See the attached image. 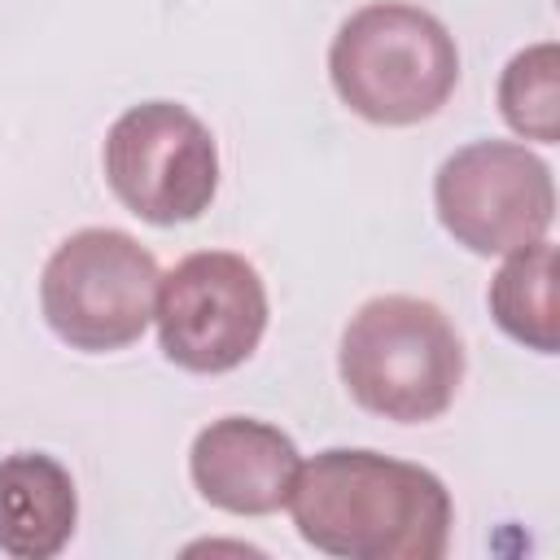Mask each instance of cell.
I'll return each mask as SVG.
<instances>
[{
  "label": "cell",
  "instance_id": "ba28073f",
  "mask_svg": "<svg viewBox=\"0 0 560 560\" xmlns=\"http://www.w3.org/2000/svg\"><path fill=\"white\" fill-rule=\"evenodd\" d=\"M298 446L284 429L254 416L210 420L188 451V472L197 494L232 516H267L280 512L289 486L298 477Z\"/></svg>",
  "mask_w": 560,
  "mask_h": 560
},
{
  "label": "cell",
  "instance_id": "8fae6325",
  "mask_svg": "<svg viewBox=\"0 0 560 560\" xmlns=\"http://www.w3.org/2000/svg\"><path fill=\"white\" fill-rule=\"evenodd\" d=\"M503 122L538 144L560 140V48L551 39L521 48L499 74Z\"/></svg>",
  "mask_w": 560,
  "mask_h": 560
},
{
  "label": "cell",
  "instance_id": "9c48e42d",
  "mask_svg": "<svg viewBox=\"0 0 560 560\" xmlns=\"http://www.w3.org/2000/svg\"><path fill=\"white\" fill-rule=\"evenodd\" d=\"M79 521V494L61 459L18 451L0 459V551L13 560H52Z\"/></svg>",
  "mask_w": 560,
  "mask_h": 560
},
{
  "label": "cell",
  "instance_id": "3957f363",
  "mask_svg": "<svg viewBox=\"0 0 560 560\" xmlns=\"http://www.w3.org/2000/svg\"><path fill=\"white\" fill-rule=\"evenodd\" d=\"M337 372L363 411L398 424H424L455 402L464 346L442 306L411 293H381L350 315Z\"/></svg>",
  "mask_w": 560,
  "mask_h": 560
},
{
  "label": "cell",
  "instance_id": "5b68a950",
  "mask_svg": "<svg viewBox=\"0 0 560 560\" xmlns=\"http://www.w3.org/2000/svg\"><path fill=\"white\" fill-rule=\"evenodd\" d=\"M105 179L144 223L175 228L210 210L219 188V149L210 127L175 101H140L105 131Z\"/></svg>",
  "mask_w": 560,
  "mask_h": 560
},
{
  "label": "cell",
  "instance_id": "6da1fadb",
  "mask_svg": "<svg viewBox=\"0 0 560 560\" xmlns=\"http://www.w3.org/2000/svg\"><path fill=\"white\" fill-rule=\"evenodd\" d=\"M284 508L302 542L341 560H442L455 525L438 472L363 446L298 464Z\"/></svg>",
  "mask_w": 560,
  "mask_h": 560
},
{
  "label": "cell",
  "instance_id": "8992f818",
  "mask_svg": "<svg viewBox=\"0 0 560 560\" xmlns=\"http://www.w3.org/2000/svg\"><path fill=\"white\" fill-rule=\"evenodd\" d=\"M153 319L162 354L175 368L219 376L258 350L267 332V289L249 258L232 249H201L158 280Z\"/></svg>",
  "mask_w": 560,
  "mask_h": 560
},
{
  "label": "cell",
  "instance_id": "30bf717a",
  "mask_svg": "<svg viewBox=\"0 0 560 560\" xmlns=\"http://www.w3.org/2000/svg\"><path fill=\"white\" fill-rule=\"evenodd\" d=\"M490 315L494 324L521 341L525 350L556 354L560 346V315H556V245L547 236L508 254V262L490 280Z\"/></svg>",
  "mask_w": 560,
  "mask_h": 560
},
{
  "label": "cell",
  "instance_id": "52a82bcc",
  "mask_svg": "<svg viewBox=\"0 0 560 560\" xmlns=\"http://www.w3.org/2000/svg\"><path fill=\"white\" fill-rule=\"evenodd\" d=\"M442 228L472 254H512L556 223L551 166L512 140H472L455 149L433 179Z\"/></svg>",
  "mask_w": 560,
  "mask_h": 560
},
{
  "label": "cell",
  "instance_id": "7a4b0ae2",
  "mask_svg": "<svg viewBox=\"0 0 560 560\" xmlns=\"http://www.w3.org/2000/svg\"><path fill=\"white\" fill-rule=\"evenodd\" d=\"M328 79L341 105L359 118L376 127H411L451 101L459 52L429 9L376 0L337 26L328 44Z\"/></svg>",
  "mask_w": 560,
  "mask_h": 560
},
{
  "label": "cell",
  "instance_id": "277c9868",
  "mask_svg": "<svg viewBox=\"0 0 560 560\" xmlns=\"http://www.w3.org/2000/svg\"><path fill=\"white\" fill-rule=\"evenodd\" d=\"M158 258L118 228H79L44 262L39 306L48 328L83 354H109L144 337L158 302Z\"/></svg>",
  "mask_w": 560,
  "mask_h": 560
}]
</instances>
